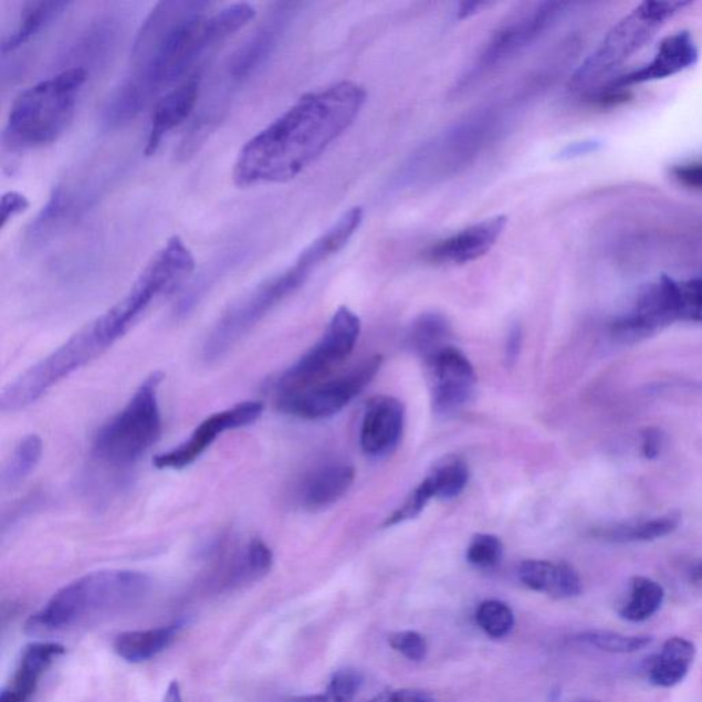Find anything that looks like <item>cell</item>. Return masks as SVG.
<instances>
[{
	"instance_id": "obj_1",
	"label": "cell",
	"mask_w": 702,
	"mask_h": 702,
	"mask_svg": "<svg viewBox=\"0 0 702 702\" xmlns=\"http://www.w3.org/2000/svg\"><path fill=\"white\" fill-rule=\"evenodd\" d=\"M209 2H161L135 39L127 77L102 112L107 128L133 122L181 82L205 55L255 19L250 3L226 6L208 14Z\"/></svg>"
},
{
	"instance_id": "obj_2",
	"label": "cell",
	"mask_w": 702,
	"mask_h": 702,
	"mask_svg": "<svg viewBox=\"0 0 702 702\" xmlns=\"http://www.w3.org/2000/svg\"><path fill=\"white\" fill-rule=\"evenodd\" d=\"M367 96L364 85L350 80L301 96L242 147L233 182L248 188L294 180L356 123Z\"/></svg>"
},
{
	"instance_id": "obj_3",
	"label": "cell",
	"mask_w": 702,
	"mask_h": 702,
	"mask_svg": "<svg viewBox=\"0 0 702 702\" xmlns=\"http://www.w3.org/2000/svg\"><path fill=\"white\" fill-rule=\"evenodd\" d=\"M501 106H488L432 136L402 165L394 179L398 188L437 185L464 172L505 127Z\"/></svg>"
},
{
	"instance_id": "obj_4",
	"label": "cell",
	"mask_w": 702,
	"mask_h": 702,
	"mask_svg": "<svg viewBox=\"0 0 702 702\" xmlns=\"http://www.w3.org/2000/svg\"><path fill=\"white\" fill-rule=\"evenodd\" d=\"M87 78L84 66H73L22 91L6 123L4 148L36 150L59 140L73 122Z\"/></svg>"
},
{
	"instance_id": "obj_5",
	"label": "cell",
	"mask_w": 702,
	"mask_h": 702,
	"mask_svg": "<svg viewBox=\"0 0 702 702\" xmlns=\"http://www.w3.org/2000/svg\"><path fill=\"white\" fill-rule=\"evenodd\" d=\"M148 586L150 580L147 576L136 570H96L55 593L48 605L28 621L27 631H59L85 616L125 607L145 596Z\"/></svg>"
},
{
	"instance_id": "obj_6",
	"label": "cell",
	"mask_w": 702,
	"mask_h": 702,
	"mask_svg": "<svg viewBox=\"0 0 702 702\" xmlns=\"http://www.w3.org/2000/svg\"><path fill=\"white\" fill-rule=\"evenodd\" d=\"M196 270L192 251L179 237L170 238L151 260L127 294L104 315L95 318L105 338L113 345L139 322L157 301L174 294Z\"/></svg>"
},
{
	"instance_id": "obj_7",
	"label": "cell",
	"mask_w": 702,
	"mask_h": 702,
	"mask_svg": "<svg viewBox=\"0 0 702 702\" xmlns=\"http://www.w3.org/2000/svg\"><path fill=\"white\" fill-rule=\"evenodd\" d=\"M318 266L304 250L287 270L266 279L233 302L217 319L205 340V362L213 364L227 356L262 318L296 293Z\"/></svg>"
},
{
	"instance_id": "obj_8",
	"label": "cell",
	"mask_w": 702,
	"mask_h": 702,
	"mask_svg": "<svg viewBox=\"0 0 702 702\" xmlns=\"http://www.w3.org/2000/svg\"><path fill=\"white\" fill-rule=\"evenodd\" d=\"M164 375L154 373L143 381L128 404L96 432L93 453L114 468L136 464L157 443L163 431L159 386Z\"/></svg>"
},
{
	"instance_id": "obj_9",
	"label": "cell",
	"mask_w": 702,
	"mask_h": 702,
	"mask_svg": "<svg viewBox=\"0 0 702 702\" xmlns=\"http://www.w3.org/2000/svg\"><path fill=\"white\" fill-rule=\"evenodd\" d=\"M690 4L692 3L647 0L637 6L610 30L595 53L574 73L569 90L584 96L591 93L607 74L625 64L650 42L667 20Z\"/></svg>"
},
{
	"instance_id": "obj_10",
	"label": "cell",
	"mask_w": 702,
	"mask_h": 702,
	"mask_svg": "<svg viewBox=\"0 0 702 702\" xmlns=\"http://www.w3.org/2000/svg\"><path fill=\"white\" fill-rule=\"evenodd\" d=\"M111 346V342L105 338L94 319L59 349L40 359L19 378L11 381L9 386H6L0 394V408L3 412H17V410L30 407L31 404L42 398L51 387L66 379L74 370L99 357Z\"/></svg>"
},
{
	"instance_id": "obj_11",
	"label": "cell",
	"mask_w": 702,
	"mask_h": 702,
	"mask_svg": "<svg viewBox=\"0 0 702 702\" xmlns=\"http://www.w3.org/2000/svg\"><path fill=\"white\" fill-rule=\"evenodd\" d=\"M568 3L546 2L524 8L496 28L476 60L459 80L454 93H464L505 62L523 53L549 31L567 11Z\"/></svg>"
},
{
	"instance_id": "obj_12",
	"label": "cell",
	"mask_w": 702,
	"mask_h": 702,
	"mask_svg": "<svg viewBox=\"0 0 702 702\" xmlns=\"http://www.w3.org/2000/svg\"><path fill=\"white\" fill-rule=\"evenodd\" d=\"M359 333H362V322L356 313L349 307H339L331 318L322 339L298 362L284 370L276 384L277 394L301 390V388L315 385L318 378L349 356L357 344Z\"/></svg>"
},
{
	"instance_id": "obj_13",
	"label": "cell",
	"mask_w": 702,
	"mask_h": 702,
	"mask_svg": "<svg viewBox=\"0 0 702 702\" xmlns=\"http://www.w3.org/2000/svg\"><path fill=\"white\" fill-rule=\"evenodd\" d=\"M380 365L381 357L375 356L338 379L277 394V408L285 415L304 420L333 418L364 391L378 374Z\"/></svg>"
},
{
	"instance_id": "obj_14",
	"label": "cell",
	"mask_w": 702,
	"mask_h": 702,
	"mask_svg": "<svg viewBox=\"0 0 702 702\" xmlns=\"http://www.w3.org/2000/svg\"><path fill=\"white\" fill-rule=\"evenodd\" d=\"M681 319V291L679 283L668 276L645 285L636 305L627 315L610 325V335L624 345L637 344Z\"/></svg>"
},
{
	"instance_id": "obj_15",
	"label": "cell",
	"mask_w": 702,
	"mask_h": 702,
	"mask_svg": "<svg viewBox=\"0 0 702 702\" xmlns=\"http://www.w3.org/2000/svg\"><path fill=\"white\" fill-rule=\"evenodd\" d=\"M262 412H264V405L247 401L210 415L179 447L156 455L154 465L158 470H185L201 459V455L216 442L217 438L222 436V432L251 426L261 418Z\"/></svg>"
},
{
	"instance_id": "obj_16",
	"label": "cell",
	"mask_w": 702,
	"mask_h": 702,
	"mask_svg": "<svg viewBox=\"0 0 702 702\" xmlns=\"http://www.w3.org/2000/svg\"><path fill=\"white\" fill-rule=\"evenodd\" d=\"M300 3L283 2L272 6L264 22L233 51L226 65V77L233 85L247 82L266 64L281 43Z\"/></svg>"
},
{
	"instance_id": "obj_17",
	"label": "cell",
	"mask_w": 702,
	"mask_h": 702,
	"mask_svg": "<svg viewBox=\"0 0 702 702\" xmlns=\"http://www.w3.org/2000/svg\"><path fill=\"white\" fill-rule=\"evenodd\" d=\"M431 370L432 408L449 416L464 408L476 387V374L464 353L443 347L427 362Z\"/></svg>"
},
{
	"instance_id": "obj_18",
	"label": "cell",
	"mask_w": 702,
	"mask_h": 702,
	"mask_svg": "<svg viewBox=\"0 0 702 702\" xmlns=\"http://www.w3.org/2000/svg\"><path fill=\"white\" fill-rule=\"evenodd\" d=\"M506 226V216L490 217L431 244L426 250L425 259L438 265H462L482 259L499 242Z\"/></svg>"
},
{
	"instance_id": "obj_19",
	"label": "cell",
	"mask_w": 702,
	"mask_h": 702,
	"mask_svg": "<svg viewBox=\"0 0 702 702\" xmlns=\"http://www.w3.org/2000/svg\"><path fill=\"white\" fill-rule=\"evenodd\" d=\"M404 427L405 408L399 399L388 396L370 399L359 436L364 453L374 459L390 455L401 441Z\"/></svg>"
},
{
	"instance_id": "obj_20",
	"label": "cell",
	"mask_w": 702,
	"mask_h": 702,
	"mask_svg": "<svg viewBox=\"0 0 702 702\" xmlns=\"http://www.w3.org/2000/svg\"><path fill=\"white\" fill-rule=\"evenodd\" d=\"M201 93V72H193L176 85L154 106L150 130L145 147L147 157L154 156L169 133L191 117Z\"/></svg>"
},
{
	"instance_id": "obj_21",
	"label": "cell",
	"mask_w": 702,
	"mask_h": 702,
	"mask_svg": "<svg viewBox=\"0 0 702 702\" xmlns=\"http://www.w3.org/2000/svg\"><path fill=\"white\" fill-rule=\"evenodd\" d=\"M699 60V50L692 33L682 31L668 36L660 44L658 54L648 65L616 80L610 87L625 88L632 84L656 82L673 76L693 66Z\"/></svg>"
},
{
	"instance_id": "obj_22",
	"label": "cell",
	"mask_w": 702,
	"mask_h": 702,
	"mask_svg": "<svg viewBox=\"0 0 702 702\" xmlns=\"http://www.w3.org/2000/svg\"><path fill=\"white\" fill-rule=\"evenodd\" d=\"M354 481L353 467L346 462H325L307 472L298 488V501L307 511H322L344 496Z\"/></svg>"
},
{
	"instance_id": "obj_23",
	"label": "cell",
	"mask_w": 702,
	"mask_h": 702,
	"mask_svg": "<svg viewBox=\"0 0 702 702\" xmlns=\"http://www.w3.org/2000/svg\"><path fill=\"white\" fill-rule=\"evenodd\" d=\"M518 578L528 589L555 598L578 597L584 590L578 570L568 563L527 560L521 564Z\"/></svg>"
},
{
	"instance_id": "obj_24",
	"label": "cell",
	"mask_w": 702,
	"mask_h": 702,
	"mask_svg": "<svg viewBox=\"0 0 702 702\" xmlns=\"http://www.w3.org/2000/svg\"><path fill=\"white\" fill-rule=\"evenodd\" d=\"M65 653L60 643L39 642L30 645L22 653L17 668L13 684L4 689L0 702H28L35 693L40 678L49 670L54 661Z\"/></svg>"
},
{
	"instance_id": "obj_25",
	"label": "cell",
	"mask_w": 702,
	"mask_h": 702,
	"mask_svg": "<svg viewBox=\"0 0 702 702\" xmlns=\"http://www.w3.org/2000/svg\"><path fill=\"white\" fill-rule=\"evenodd\" d=\"M695 653L698 649L689 639L682 637L668 639L650 666V682L660 688L677 687L687 678Z\"/></svg>"
},
{
	"instance_id": "obj_26",
	"label": "cell",
	"mask_w": 702,
	"mask_h": 702,
	"mask_svg": "<svg viewBox=\"0 0 702 702\" xmlns=\"http://www.w3.org/2000/svg\"><path fill=\"white\" fill-rule=\"evenodd\" d=\"M70 2L61 0H50V2H27L22 6L19 24L15 30L9 33L2 42L3 56L14 53V51L30 43L40 32L45 30L51 22L59 19L64 11L70 8Z\"/></svg>"
},
{
	"instance_id": "obj_27",
	"label": "cell",
	"mask_w": 702,
	"mask_h": 702,
	"mask_svg": "<svg viewBox=\"0 0 702 702\" xmlns=\"http://www.w3.org/2000/svg\"><path fill=\"white\" fill-rule=\"evenodd\" d=\"M78 202L77 193L67 190L64 186L54 188L49 202L45 203V207H43L27 230V244H30L31 248H36L48 241L50 237H53L54 232L64 226V222L71 219L74 211L77 210Z\"/></svg>"
},
{
	"instance_id": "obj_28",
	"label": "cell",
	"mask_w": 702,
	"mask_h": 702,
	"mask_svg": "<svg viewBox=\"0 0 702 702\" xmlns=\"http://www.w3.org/2000/svg\"><path fill=\"white\" fill-rule=\"evenodd\" d=\"M176 631V627H158V629L119 633L114 641V652L128 663H145L157 658L174 642Z\"/></svg>"
},
{
	"instance_id": "obj_29",
	"label": "cell",
	"mask_w": 702,
	"mask_h": 702,
	"mask_svg": "<svg viewBox=\"0 0 702 702\" xmlns=\"http://www.w3.org/2000/svg\"><path fill=\"white\" fill-rule=\"evenodd\" d=\"M450 335H452V328L447 317L439 313H425L410 325L407 346L428 362L443 347L449 346L447 342Z\"/></svg>"
},
{
	"instance_id": "obj_30",
	"label": "cell",
	"mask_w": 702,
	"mask_h": 702,
	"mask_svg": "<svg viewBox=\"0 0 702 702\" xmlns=\"http://www.w3.org/2000/svg\"><path fill=\"white\" fill-rule=\"evenodd\" d=\"M681 523V513L671 511L639 523L616 524L599 531L598 534L612 542H650L672 534Z\"/></svg>"
},
{
	"instance_id": "obj_31",
	"label": "cell",
	"mask_w": 702,
	"mask_h": 702,
	"mask_svg": "<svg viewBox=\"0 0 702 702\" xmlns=\"http://www.w3.org/2000/svg\"><path fill=\"white\" fill-rule=\"evenodd\" d=\"M664 598L666 591L659 581L647 576H636L631 579L629 601L619 610L620 618L641 624L659 612Z\"/></svg>"
},
{
	"instance_id": "obj_32",
	"label": "cell",
	"mask_w": 702,
	"mask_h": 702,
	"mask_svg": "<svg viewBox=\"0 0 702 702\" xmlns=\"http://www.w3.org/2000/svg\"><path fill=\"white\" fill-rule=\"evenodd\" d=\"M43 454V441L36 433L21 439L2 471L4 490L19 488L36 470Z\"/></svg>"
},
{
	"instance_id": "obj_33",
	"label": "cell",
	"mask_w": 702,
	"mask_h": 702,
	"mask_svg": "<svg viewBox=\"0 0 702 702\" xmlns=\"http://www.w3.org/2000/svg\"><path fill=\"white\" fill-rule=\"evenodd\" d=\"M428 478L436 490V499L452 500L464 492L470 471L464 461L449 457L433 467Z\"/></svg>"
},
{
	"instance_id": "obj_34",
	"label": "cell",
	"mask_w": 702,
	"mask_h": 702,
	"mask_svg": "<svg viewBox=\"0 0 702 702\" xmlns=\"http://www.w3.org/2000/svg\"><path fill=\"white\" fill-rule=\"evenodd\" d=\"M576 641L607 653L631 654L648 648L653 642L649 636H625L614 631H586L576 636Z\"/></svg>"
},
{
	"instance_id": "obj_35",
	"label": "cell",
	"mask_w": 702,
	"mask_h": 702,
	"mask_svg": "<svg viewBox=\"0 0 702 702\" xmlns=\"http://www.w3.org/2000/svg\"><path fill=\"white\" fill-rule=\"evenodd\" d=\"M476 621L481 629L493 638H504L515 625V616L505 603L490 599L476 610Z\"/></svg>"
},
{
	"instance_id": "obj_36",
	"label": "cell",
	"mask_w": 702,
	"mask_h": 702,
	"mask_svg": "<svg viewBox=\"0 0 702 702\" xmlns=\"http://www.w3.org/2000/svg\"><path fill=\"white\" fill-rule=\"evenodd\" d=\"M504 553L501 541L494 535L478 534L473 536L467 551V560L479 569H492L500 564Z\"/></svg>"
},
{
	"instance_id": "obj_37",
	"label": "cell",
	"mask_w": 702,
	"mask_h": 702,
	"mask_svg": "<svg viewBox=\"0 0 702 702\" xmlns=\"http://www.w3.org/2000/svg\"><path fill=\"white\" fill-rule=\"evenodd\" d=\"M431 499H436V490H433L432 483L427 476L425 481L410 493L404 504L387 518L384 526L392 527L404 522L413 521V518L420 516V513L425 511V507Z\"/></svg>"
},
{
	"instance_id": "obj_38",
	"label": "cell",
	"mask_w": 702,
	"mask_h": 702,
	"mask_svg": "<svg viewBox=\"0 0 702 702\" xmlns=\"http://www.w3.org/2000/svg\"><path fill=\"white\" fill-rule=\"evenodd\" d=\"M681 319L702 323V279L679 283Z\"/></svg>"
},
{
	"instance_id": "obj_39",
	"label": "cell",
	"mask_w": 702,
	"mask_h": 702,
	"mask_svg": "<svg viewBox=\"0 0 702 702\" xmlns=\"http://www.w3.org/2000/svg\"><path fill=\"white\" fill-rule=\"evenodd\" d=\"M363 684V677L353 668H345L335 672L328 684L327 692L335 695L342 702H352L356 698Z\"/></svg>"
},
{
	"instance_id": "obj_40",
	"label": "cell",
	"mask_w": 702,
	"mask_h": 702,
	"mask_svg": "<svg viewBox=\"0 0 702 702\" xmlns=\"http://www.w3.org/2000/svg\"><path fill=\"white\" fill-rule=\"evenodd\" d=\"M391 648L412 661H421L427 656V642L421 633L416 631H402L392 633L390 639Z\"/></svg>"
},
{
	"instance_id": "obj_41",
	"label": "cell",
	"mask_w": 702,
	"mask_h": 702,
	"mask_svg": "<svg viewBox=\"0 0 702 702\" xmlns=\"http://www.w3.org/2000/svg\"><path fill=\"white\" fill-rule=\"evenodd\" d=\"M31 202L24 193L17 191H9L3 193L2 199H0V227L2 230L10 220H13L14 217L25 213L28 209H30Z\"/></svg>"
},
{
	"instance_id": "obj_42",
	"label": "cell",
	"mask_w": 702,
	"mask_h": 702,
	"mask_svg": "<svg viewBox=\"0 0 702 702\" xmlns=\"http://www.w3.org/2000/svg\"><path fill=\"white\" fill-rule=\"evenodd\" d=\"M672 176L679 185L702 191V163L677 165L672 168Z\"/></svg>"
},
{
	"instance_id": "obj_43",
	"label": "cell",
	"mask_w": 702,
	"mask_h": 702,
	"mask_svg": "<svg viewBox=\"0 0 702 702\" xmlns=\"http://www.w3.org/2000/svg\"><path fill=\"white\" fill-rule=\"evenodd\" d=\"M642 438V455L647 460H654L661 453L664 444V432L658 427H647L641 433Z\"/></svg>"
},
{
	"instance_id": "obj_44",
	"label": "cell",
	"mask_w": 702,
	"mask_h": 702,
	"mask_svg": "<svg viewBox=\"0 0 702 702\" xmlns=\"http://www.w3.org/2000/svg\"><path fill=\"white\" fill-rule=\"evenodd\" d=\"M391 702H436V700L421 690L404 689L391 693Z\"/></svg>"
},
{
	"instance_id": "obj_45",
	"label": "cell",
	"mask_w": 702,
	"mask_h": 702,
	"mask_svg": "<svg viewBox=\"0 0 702 702\" xmlns=\"http://www.w3.org/2000/svg\"><path fill=\"white\" fill-rule=\"evenodd\" d=\"M521 347L522 331L517 327V325H515V327L511 329L510 336H507L506 357L507 359H510V362H513V359L517 358L518 353H521Z\"/></svg>"
},
{
	"instance_id": "obj_46",
	"label": "cell",
	"mask_w": 702,
	"mask_h": 702,
	"mask_svg": "<svg viewBox=\"0 0 702 702\" xmlns=\"http://www.w3.org/2000/svg\"><path fill=\"white\" fill-rule=\"evenodd\" d=\"M598 147L596 142H580L574 143V145L568 146L562 153V157L564 158H574L578 156H584V154L595 151Z\"/></svg>"
},
{
	"instance_id": "obj_47",
	"label": "cell",
	"mask_w": 702,
	"mask_h": 702,
	"mask_svg": "<svg viewBox=\"0 0 702 702\" xmlns=\"http://www.w3.org/2000/svg\"><path fill=\"white\" fill-rule=\"evenodd\" d=\"M488 6V2H462L457 9V20H468Z\"/></svg>"
},
{
	"instance_id": "obj_48",
	"label": "cell",
	"mask_w": 702,
	"mask_h": 702,
	"mask_svg": "<svg viewBox=\"0 0 702 702\" xmlns=\"http://www.w3.org/2000/svg\"><path fill=\"white\" fill-rule=\"evenodd\" d=\"M164 702H182L180 684L177 681L170 682L165 693Z\"/></svg>"
},
{
	"instance_id": "obj_49",
	"label": "cell",
	"mask_w": 702,
	"mask_h": 702,
	"mask_svg": "<svg viewBox=\"0 0 702 702\" xmlns=\"http://www.w3.org/2000/svg\"><path fill=\"white\" fill-rule=\"evenodd\" d=\"M296 702H342L336 699L335 695L329 692H325L324 694L311 695V698L301 699Z\"/></svg>"
},
{
	"instance_id": "obj_50",
	"label": "cell",
	"mask_w": 702,
	"mask_h": 702,
	"mask_svg": "<svg viewBox=\"0 0 702 702\" xmlns=\"http://www.w3.org/2000/svg\"><path fill=\"white\" fill-rule=\"evenodd\" d=\"M370 702H391V693L381 694L378 699Z\"/></svg>"
},
{
	"instance_id": "obj_51",
	"label": "cell",
	"mask_w": 702,
	"mask_h": 702,
	"mask_svg": "<svg viewBox=\"0 0 702 702\" xmlns=\"http://www.w3.org/2000/svg\"><path fill=\"white\" fill-rule=\"evenodd\" d=\"M693 579H702V564L694 568Z\"/></svg>"
}]
</instances>
